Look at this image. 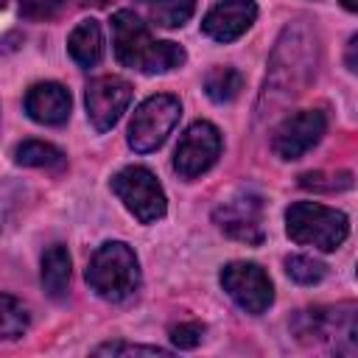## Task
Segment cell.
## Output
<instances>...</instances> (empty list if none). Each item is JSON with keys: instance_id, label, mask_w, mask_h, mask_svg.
Listing matches in <instances>:
<instances>
[{"instance_id": "cell-23", "label": "cell", "mask_w": 358, "mask_h": 358, "mask_svg": "<svg viewBox=\"0 0 358 358\" xmlns=\"http://www.w3.org/2000/svg\"><path fill=\"white\" fill-rule=\"evenodd\" d=\"M201 338H204V324H199V322H185V324H176L171 330V341L179 350H193Z\"/></svg>"}, {"instance_id": "cell-11", "label": "cell", "mask_w": 358, "mask_h": 358, "mask_svg": "<svg viewBox=\"0 0 358 358\" xmlns=\"http://www.w3.org/2000/svg\"><path fill=\"white\" fill-rule=\"evenodd\" d=\"M324 131H327L324 112L322 109H302V112L282 117V123L271 134V148L280 159H299L302 154H308L322 140Z\"/></svg>"}, {"instance_id": "cell-21", "label": "cell", "mask_w": 358, "mask_h": 358, "mask_svg": "<svg viewBox=\"0 0 358 358\" xmlns=\"http://www.w3.org/2000/svg\"><path fill=\"white\" fill-rule=\"evenodd\" d=\"M64 6L67 0H20V14L25 20L42 22V20H53Z\"/></svg>"}, {"instance_id": "cell-8", "label": "cell", "mask_w": 358, "mask_h": 358, "mask_svg": "<svg viewBox=\"0 0 358 358\" xmlns=\"http://www.w3.org/2000/svg\"><path fill=\"white\" fill-rule=\"evenodd\" d=\"M221 285L229 294V299L252 316L266 313L268 305L274 302V285L257 263H246V260L227 263L221 268Z\"/></svg>"}, {"instance_id": "cell-5", "label": "cell", "mask_w": 358, "mask_h": 358, "mask_svg": "<svg viewBox=\"0 0 358 358\" xmlns=\"http://www.w3.org/2000/svg\"><path fill=\"white\" fill-rule=\"evenodd\" d=\"M112 193L123 201V207L140 221V224H157L165 210L168 199L157 176L143 165H126L112 176Z\"/></svg>"}, {"instance_id": "cell-19", "label": "cell", "mask_w": 358, "mask_h": 358, "mask_svg": "<svg viewBox=\"0 0 358 358\" xmlns=\"http://www.w3.org/2000/svg\"><path fill=\"white\" fill-rule=\"evenodd\" d=\"M196 11V0H151V20L162 28H182Z\"/></svg>"}, {"instance_id": "cell-25", "label": "cell", "mask_w": 358, "mask_h": 358, "mask_svg": "<svg viewBox=\"0 0 358 358\" xmlns=\"http://www.w3.org/2000/svg\"><path fill=\"white\" fill-rule=\"evenodd\" d=\"M6 210H8V201L0 199V227H3V221H6Z\"/></svg>"}, {"instance_id": "cell-10", "label": "cell", "mask_w": 358, "mask_h": 358, "mask_svg": "<svg viewBox=\"0 0 358 358\" xmlns=\"http://www.w3.org/2000/svg\"><path fill=\"white\" fill-rule=\"evenodd\" d=\"M131 84L120 76H98L90 81L87 87V95H84V103H87V117L92 123L95 131H109L120 117L123 112L129 109L131 103Z\"/></svg>"}, {"instance_id": "cell-9", "label": "cell", "mask_w": 358, "mask_h": 358, "mask_svg": "<svg viewBox=\"0 0 358 358\" xmlns=\"http://www.w3.org/2000/svg\"><path fill=\"white\" fill-rule=\"evenodd\" d=\"M213 221L218 224V229L224 235H229L235 241H243V243H252V246H257L266 238L263 199L257 193H249V190H241L232 199L221 201L213 210Z\"/></svg>"}, {"instance_id": "cell-4", "label": "cell", "mask_w": 358, "mask_h": 358, "mask_svg": "<svg viewBox=\"0 0 358 358\" xmlns=\"http://www.w3.org/2000/svg\"><path fill=\"white\" fill-rule=\"evenodd\" d=\"M291 330L305 344H327L336 352H355V305L305 308L294 316Z\"/></svg>"}, {"instance_id": "cell-26", "label": "cell", "mask_w": 358, "mask_h": 358, "mask_svg": "<svg viewBox=\"0 0 358 358\" xmlns=\"http://www.w3.org/2000/svg\"><path fill=\"white\" fill-rule=\"evenodd\" d=\"M341 3H344L347 11H355V8H358V0H341Z\"/></svg>"}, {"instance_id": "cell-28", "label": "cell", "mask_w": 358, "mask_h": 358, "mask_svg": "<svg viewBox=\"0 0 358 358\" xmlns=\"http://www.w3.org/2000/svg\"><path fill=\"white\" fill-rule=\"evenodd\" d=\"M145 3H151V0H145Z\"/></svg>"}, {"instance_id": "cell-15", "label": "cell", "mask_w": 358, "mask_h": 358, "mask_svg": "<svg viewBox=\"0 0 358 358\" xmlns=\"http://www.w3.org/2000/svg\"><path fill=\"white\" fill-rule=\"evenodd\" d=\"M42 288L50 299H64L70 291V255L62 243H53L42 255Z\"/></svg>"}, {"instance_id": "cell-1", "label": "cell", "mask_w": 358, "mask_h": 358, "mask_svg": "<svg viewBox=\"0 0 358 358\" xmlns=\"http://www.w3.org/2000/svg\"><path fill=\"white\" fill-rule=\"evenodd\" d=\"M112 48L123 67L140 73H171L185 64L187 53L176 42H159L151 36L148 25L129 8L112 14Z\"/></svg>"}, {"instance_id": "cell-18", "label": "cell", "mask_w": 358, "mask_h": 358, "mask_svg": "<svg viewBox=\"0 0 358 358\" xmlns=\"http://www.w3.org/2000/svg\"><path fill=\"white\" fill-rule=\"evenodd\" d=\"M28 324H31L28 308L11 294H0V341L20 338L28 330Z\"/></svg>"}, {"instance_id": "cell-16", "label": "cell", "mask_w": 358, "mask_h": 358, "mask_svg": "<svg viewBox=\"0 0 358 358\" xmlns=\"http://www.w3.org/2000/svg\"><path fill=\"white\" fill-rule=\"evenodd\" d=\"M14 159H17V165H25V168H45V171H64L67 168V157L45 140L20 143L14 148Z\"/></svg>"}, {"instance_id": "cell-6", "label": "cell", "mask_w": 358, "mask_h": 358, "mask_svg": "<svg viewBox=\"0 0 358 358\" xmlns=\"http://www.w3.org/2000/svg\"><path fill=\"white\" fill-rule=\"evenodd\" d=\"M179 115H182V103H179L176 95L159 92V95L145 98L134 109V117L129 123V145H131V151H137V154L157 151L168 140L173 126L179 123Z\"/></svg>"}, {"instance_id": "cell-2", "label": "cell", "mask_w": 358, "mask_h": 358, "mask_svg": "<svg viewBox=\"0 0 358 358\" xmlns=\"http://www.w3.org/2000/svg\"><path fill=\"white\" fill-rule=\"evenodd\" d=\"M90 288L106 302H126L140 291V263L129 243L106 241L95 249L87 266Z\"/></svg>"}, {"instance_id": "cell-24", "label": "cell", "mask_w": 358, "mask_h": 358, "mask_svg": "<svg viewBox=\"0 0 358 358\" xmlns=\"http://www.w3.org/2000/svg\"><path fill=\"white\" fill-rule=\"evenodd\" d=\"M355 42H358V36H350V48H347V67L350 70H355Z\"/></svg>"}, {"instance_id": "cell-13", "label": "cell", "mask_w": 358, "mask_h": 358, "mask_svg": "<svg viewBox=\"0 0 358 358\" xmlns=\"http://www.w3.org/2000/svg\"><path fill=\"white\" fill-rule=\"evenodd\" d=\"M22 106L31 120L42 126H62L70 117L73 101H70V92L59 81H39L25 92Z\"/></svg>"}, {"instance_id": "cell-7", "label": "cell", "mask_w": 358, "mask_h": 358, "mask_svg": "<svg viewBox=\"0 0 358 358\" xmlns=\"http://www.w3.org/2000/svg\"><path fill=\"white\" fill-rule=\"evenodd\" d=\"M221 131L207 123V120H196L185 129V134L179 137V145L173 151V171L182 179H199L201 173H207L215 159L221 157Z\"/></svg>"}, {"instance_id": "cell-17", "label": "cell", "mask_w": 358, "mask_h": 358, "mask_svg": "<svg viewBox=\"0 0 358 358\" xmlns=\"http://www.w3.org/2000/svg\"><path fill=\"white\" fill-rule=\"evenodd\" d=\"M241 90H243V76H241V70H235V67H213V70H207V76H204V92H207V98L215 101V103H229V101H235V98L241 95Z\"/></svg>"}, {"instance_id": "cell-3", "label": "cell", "mask_w": 358, "mask_h": 358, "mask_svg": "<svg viewBox=\"0 0 358 358\" xmlns=\"http://www.w3.org/2000/svg\"><path fill=\"white\" fill-rule=\"evenodd\" d=\"M285 232L294 243L333 252L347 241L350 221L336 207L319 201H296L285 210Z\"/></svg>"}, {"instance_id": "cell-12", "label": "cell", "mask_w": 358, "mask_h": 358, "mask_svg": "<svg viewBox=\"0 0 358 358\" xmlns=\"http://www.w3.org/2000/svg\"><path fill=\"white\" fill-rule=\"evenodd\" d=\"M257 20L255 0H218L201 20V34L215 42H235L241 39Z\"/></svg>"}, {"instance_id": "cell-20", "label": "cell", "mask_w": 358, "mask_h": 358, "mask_svg": "<svg viewBox=\"0 0 358 358\" xmlns=\"http://www.w3.org/2000/svg\"><path fill=\"white\" fill-rule=\"evenodd\" d=\"M285 271L299 285H316V282L324 280L327 266L322 260L308 257V255H291V257H285Z\"/></svg>"}, {"instance_id": "cell-22", "label": "cell", "mask_w": 358, "mask_h": 358, "mask_svg": "<svg viewBox=\"0 0 358 358\" xmlns=\"http://www.w3.org/2000/svg\"><path fill=\"white\" fill-rule=\"evenodd\" d=\"M92 355H171L165 347H145V344H126V341H109L92 350Z\"/></svg>"}, {"instance_id": "cell-14", "label": "cell", "mask_w": 358, "mask_h": 358, "mask_svg": "<svg viewBox=\"0 0 358 358\" xmlns=\"http://www.w3.org/2000/svg\"><path fill=\"white\" fill-rule=\"evenodd\" d=\"M67 53L78 67H95L103 56V31L95 20H81L67 36Z\"/></svg>"}, {"instance_id": "cell-27", "label": "cell", "mask_w": 358, "mask_h": 358, "mask_svg": "<svg viewBox=\"0 0 358 358\" xmlns=\"http://www.w3.org/2000/svg\"><path fill=\"white\" fill-rule=\"evenodd\" d=\"M92 3H103V0H92Z\"/></svg>"}]
</instances>
